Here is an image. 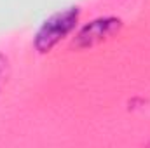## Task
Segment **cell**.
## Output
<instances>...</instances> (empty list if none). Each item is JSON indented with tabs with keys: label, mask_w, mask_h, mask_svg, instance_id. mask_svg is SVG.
<instances>
[{
	"label": "cell",
	"mask_w": 150,
	"mask_h": 148,
	"mask_svg": "<svg viewBox=\"0 0 150 148\" xmlns=\"http://www.w3.org/2000/svg\"><path fill=\"white\" fill-rule=\"evenodd\" d=\"M80 16V9L77 5L67 7L63 11L54 12L52 16H49L37 30L35 37H33V47L40 54L49 52L52 47H56L68 33L74 32L77 26Z\"/></svg>",
	"instance_id": "1"
},
{
	"label": "cell",
	"mask_w": 150,
	"mask_h": 148,
	"mask_svg": "<svg viewBox=\"0 0 150 148\" xmlns=\"http://www.w3.org/2000/svg\"><path fill=\"white\" fill-rule=\"evenodd\" d=\"M120 28H122V21L115 16H105V18L93 19L91 23H87L86 26L80 28V32L77 33L74 40V45L77 49L94 47L100 42L112 37L113 33H117Z\"/></svg>",
	"instance_id": "2"
},
{
	"label": "cell",
	"mask_w": 150,
	"mask_h": 148,
	"mask_svg": "<svg viewBox=\"0 0 150 148\" xmlns=\"http://www.w3.org/2000/svg\"><path fill=\"white\" fill-rule=\"evenodd\" d=\"M5 66H7V59L0 54V84H2V77H4V72H5Z\"/></svg>",
	"instance_id": "3"
}]
</instances>
